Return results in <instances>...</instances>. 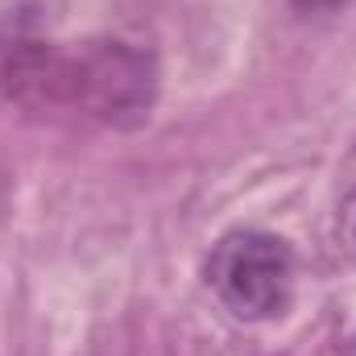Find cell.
<instances>
[{
    "label": "cell",
    "instance_id": "obj_3",
    "mask_svg": "<svg viewBox=\"0 0 356 356\" xmlns=\"http://www.w3.org/2000/svg\"><path fill=\"white\" fill-rule=\"evenodd\" d=\"M340 241H344V249L356 257V191L348 195V203L340 211Z\"/></svg>",
    "mask_w": 356,
    "mask_h": 356
},
{
    "label": "cell",
    "instance_id": "obj_2",
    "mask_svg": "<svg viewBox=\"0 0 356 356\" xmlns=\"http://www.w3.org/2000/svg\"><path fill=\"white\" fill-rule=\"evenodd\" d=\"M207 282L236 319H273L290 307L294 257L269 232H228L207 261Z\"/></svg>",
    "mask_w": 356,
    "mask_h": 356
},
{
    "label": "cell",
    "instance_id": "obj_5",
    "mask_svg": "<svg viewBox=\"0 0 356 356\" xmlns=\"http://www.w3.org/2000/svg\"><path fill=\"white\" fill-rule=\"evenodd\" d=\"M348 356H356V336H353V344H348Z\"/></svg>",
    "mask_w": 356,
    "mask_h": 356
},
{
    "label": "cell",
    "instance_id": "obj_4",
    "mask_svg": "<svg viewBox=\"0 0 356 356\" xmlns=\"http://www.w3.org/2000/svg\"><path fill=\"white\" fill-rule=\"evenodd\" d=\"M298 13H336L340 4H348V0H290Z\"/></svg>",
    "mask_w": 356,
    "mask_h": 356
},
{
    "label": "cell",
    "instance_id": "obj_1",
    "mask_svg": "<svg viewBox=\"0 0 356 356\" xmlns=\"http://www.w3.org/2000/svg\"><path fill=\"white\" fill-rule=\"evenodd\" d=\"M0 99L29 112L133 129L158 99V67L141 46L120 38L46 42L21 25H0Z\"/></svg>",
    "mask_w": 356,
    "mask_h": 356
}]
</instances>
